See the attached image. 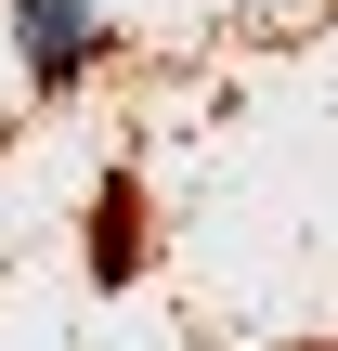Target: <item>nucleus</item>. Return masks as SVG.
Listing matches in <instances>:
<instances>
[{
	"label": "nucleus",
	"instance_id": "nucleus-1",
	"mask_svg": "<svg viewBox=\"0 0 338 351\" xmlns=\"http://www.w3.org/2000/svg\"><path fill=\"white\" fill-rule=\"evenodd\" d=\"M13 13H26V78H39V91H65V78L91 65V39H104L91 0H13Z\"/></svg>",
	"mask_w": 338,
	"mask_h": 351
}]
</instances>
